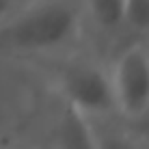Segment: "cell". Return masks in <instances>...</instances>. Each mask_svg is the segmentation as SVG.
<instances>
[{"label": "cell", "mask_w": 149, "mask_h": 149, "mask_svg": "<svg viewBox=\"0 0 149 149\" xmlns=\"http://www.w3.org/2000/svg\"><path fill=\"white\" fill-rule=\"evenodd\" d=\"M108 117H89L91 130L95 138V149H147V143L125 125L112 121Z\"/></svg>", "instance_id": "obj_5"}, {"label": "cell", "mask_w": 149, "mask_h": 149, "mask_svg": "<svg viewBox=\"0 0 149 149\" xmlns=\"http://www.w3.org/2000/svg\"><path fill=\"white\" fill-rule=\"evenodd\" d=\"M22 2H24V0H0V22L7 19Z\"/></svg>", "instance_id": "obj_8"}, {"label": "cell", "mask_w": 149, "mask_h": 149, "mask_svg": "<svg viewBox=\"0 0 149 149\" xmlns=\"http://www.w3.org/2000/svg\"><path fill=\"white\" fill-rule=\"evenodd\" d=\"M123 4L125 0H82L84 19L102 37H117L123 30Z\"/></svg>", "instance_id": "obj_6"}, {"label": "cell", "mask_w": 149, "mask_h": 149, "mask_svg": "<svg viewBox=\"0 0 149 149\" xmlns=\"http://www.w3.org/2000/svg\"><path fill=\"white\" fill-rule=\"evenodd\" d=\"M82 26V0H24L0 22V54L65 52L80 41Z\"/></svg>", "instance_id": "obj_1"}, {"label": "cell", "mask_w": 149, "mask_h": 149, "mask_svg": "<svg viewBox=\"0 0 149 149\" xmlns=\"http://www.w3.org/2000/svg\"><path fill=\"white\" fill-rule=\"evenodd\" d=\"M123 30H130L138 37H149V0H125Z\"/></svg>", "instance_id": "obj_7"}, {"label": "cell", "mask_w": 149, "mask_h": 149, "mask_svg": "<svg viewBox=\"0 0 149 149\" xmlns=\"http://www.w3.org/2000/svg\"><path fill=\"white\" fill-rule=\"evenodd\" d=\"M54 149H95L91 121L84 112L65 102L54 127Z\"/></svg>", "instance_id": "obj_4"}, {"label": "cell", "mask_w": 149, "mask_h": 149, "mask_svg": "<svg viewBox=\"0 0 149 149\" xmlns=\"http://www.w3.org/2000/svg\"><path fill=\"white\" fill-rule=\"evenodd\" d=\"M58 93L67 104L76 106L86 117L117 115L112 76L100 61L74 56L58 67L56 76Z\"/></svg>", "instance_id": "obj_2"}, {"label": "cell", "mask_w": 149, "mask_h": 149, "mask_svg": "<svg viewBox=\"0 0 149 149\" xmlns=\"http://www.w3.org/2000/svg\"><path fill=\"white\" fill-rule=\"evenodd\" d=\"M147 43H149V37H147Z\"/></svg>", "instance_id": "obj_10"}, {"label": "cell", "mask_w": 149, "mask_h": 149, "mask_svg": "<svg viewBox=\"0 0 149 149\" xmlns=\"http://www.w3.org/2000/svg\"><path fill=\"white\" fill-rule=\"evenodd\" d=\"M147 149H149V143H147Z\"/></svg>", "instance_id": "obj_9"}, {"label": "cell", "mask_w": 149, "mask_h": 149, "mask_svg": "<svg viewBox=\"0 0 149 149\" xmlns=\"http://www.w3.org/2000/svg\"><path fill=\"white\" fill-rule=\"evenodd\" d=\"M117 115L138 121L149 112V43L134 41L119 54L110 69Z\"/></svg>", "instance_id": "obj_3"}]
</instances>
